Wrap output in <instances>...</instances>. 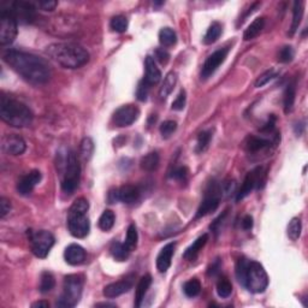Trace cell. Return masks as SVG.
<instances>
[{
    "label": "cell",
    "mask_w": 308,
    "mask_h": 308,
    "mask_svg": "<svg viewBox=\"0 0 308 308\" xmlns=\"http://www.w3.org/2000/svg\"><path fill=\"white\" fill-rule=\"evenodd\" d=\"M2 59L13 71L33 84H42L50 80V67L35 54L11 50L2 56Z\"/></svg>",
    "instance_id": "1"
},
{
    "label": "cell",
    "mask_w": 308,
    "mask_h": 308,
    "mask_svg": "<svg viewBox=\"0 0 308 308\" xmlns=\"http://www.w3.org/2000/svg\"><path fill=\"white\" fill-rule=\"evenodd\" d=\"M236 277L239 282L254 294L264 293L269 285V277L261 264L240 258L236 264Z\"/></svg>",
    "instance_id": "2"
},
{
    "label": "cell",
    "mask_w": 308,
    "mask_h": 308,
    "mask_svg": "<svg viewBox=\"0 0 308 308\" xmlns=\"http://www.w3.org/2000/svg\"><path fill=\"white\" fill-rule=\"evenodd\" d=\"M47 54L67 69H78L89 61V53L82 46L73 42L53 43L47 47Z\"/></svg>",
    "instance_id": "3"
},
{
    "label": "cell",
    "mask_w": 308,
    "mask_h": 308,
    "mask_svg": "<svg viewBox=\"0 0 308 308\" xmlns=\"http://www.w3.org/2000/svg\"><path fill=\"white\" fill-rule=\"evenodd\" d=\"M0 117L10 127L26 128L32 124L33 112L26 103L2 94L0 100Z\"/></svg>",
    "instance_id": "4"
},
{
    "label": "cell",
    "mask_w": 308,
    "mask_h": 308,
    "mask_svg": "<svg viewBox=\"0 0 308 308\" xmlns=\"http://www.w3.org/2000/svg\"><path fill=\"white\" fill-rule=\"evenodd\" d=\"M84 279L81 274H69L64 278L63 294L57 301V307L71 308L80 302L82 296Z\"/></svg>",
    "instance_id": "5"
},
{
    "label": "cell",
    "mask_w": 308,
    "mask_h": 308,
    "mask_svg": "<svg viewBox=\"0 0 308 308\" xmlns=\"http://www.w3.org/2000/svg\"><path fill=\"white\" fill-rule=\"evenodd\" d=\"M81 176V166L75 152H69L65 158L64 176L62 181V189L67 194H72L78 187Z\"/></svg>",
    "instance_id": "6"
},
{
    "label": "cell",
    "mask_w": 308,
    "mask_h": 308,
    "mask_svg": "<svg viewBox=\"0 0 308 308\" xmlns=\"http://www.w3.org/2000/svg\"><path fill=\"white\" fill-rule=\"evenodd\" d=\"M33 253L37 258H46L54 244V236L47 230H28Z\"/></svg>",
    "instance_id": "7"
},
{
    "label": "cell",
    "mask_w": 308,
    "mask_h": 308,
    "mask_svg": "<svg viewBox=\"0 0 308 308\" xmlns=\"http://www.w3.org/2000/svg\"><path fill=\"white\" fill-rule=\"evenodd\" d=\"M223 196L222 193V185L216 183V182H212L207 187L205 198H204L203 203H201L200 207L198 209V213H196V218L205 217L207 214L212 213L218 208L220 203V198Z\"/></svg>",
    "instance_id": "8"
},
{
    "label": "cell",
    "mask_w": 308,
    "mask_h": 308,
    "mask_svg": "<svg viewBox=\"0 0 308 308\" xmlns=\"http://www.w3.org/2000/svg\"><path fill=\"white\" fill-rule=\"evenodd\" d=\"M68 228L70 234L76 239H84L91 230V222L87 212H78L69 209L68 213Z\"/></svg>",
    "instance_id": "9"
},
{
    "label": "cell",
    "mask_w": 308,
    "mask_h": 308,
    "mask_svg": "<svg viewBox=\"0 0 308 308\" xmlns=\"http://www.w3.org/2000/svg\"><path fill=\"white\" fill-rule=\"evenodd\" d=\"M17 20L11 10L0 11V43L10 45L17 36Z\"/></svg>",
    "instance_id": "10"
},
{
    "label": "cell",
    "mask_w": 308,
    "mask_h": 308,
    "mask_svg": "<svg viewBox=\"0 0 308 308\" xmlns=\"http://www.w3.org/2000/svg\"><path fill=\"white\" fill-rule=\"evenodd\" d=\"M264 183H265V175L263 172V168L261 166H258L254 170L250 171V172L247 173V176L244 177V181L242 183L241 188L237 192L236 195V201H241L242 199L246 198L247 195L250 194L254 188L257 189H260L263 188Z\"/></svg>",
    "instance_id": "11"
},
{
    "label": "cell",
    "mask_w": 308,
    "mask_h": 308,
    "mask_svg": "<svg viewBox=\"0 0 308 308\" xmlns=\"http://www.w3.org/2000/svg\"><path fill=\"white\" fill-rule=\"evenodd\" d=\"M138 116H140V110H138L137 106L124 105L113 113L112 121L117 127L124 128L129 127L134 122L137 121Z\"/></svg>",
    "instance_id": "12"
},
{
    "label": "cell",
    "mask_w": 308,
    "mask_h": 308,
    "mask_svg": "<svg viewBox=\"0 0 308 308\" xmlns=\"http://www.w3.org/2000/svg\"><path fill=\"white\" fill-rule=\"evenodd\" d=\"M229 51H230L229 47L220 48V50L213 52V53L206 59L205 64H204L203 67V70H201V77H203L204 80H206V78H208L209 76H212L216 72V70L219 68V65L222 64V63H224Z\"/></svg>",
    "instance_id": "13"
},
{
    "label": "cell",
    "mask_w": 308,
    "mask_h": 308,
    "mask_svg": "<svg viewBox=\"0 0 308 308\" xmlns=\"http://www.w3.org/2000/svg\"><path fill=\"white\" fill-rule=\"evenodd\" d=\"M1 148L10 155H21L26 152V141L16 134H7L1 138Z\"/></svg>",
    "instance_id": "14"
},
{
    "label": "cell",
    "mask_w": 308,
    "mask_h": 308,
    "mask_svg": "<svg viewBox=\"0 0 308 308\" xmlns=\"http://www.w3.org/2000/svg\"><path fill=\"white\" fill-rule=\"evenodd\" d=\"M11 12L21 23H32L35 20V7L31 2L15 1L11 5Z\"/></svg>",
    "instance_id": "15"
},
{
    "label": "cell",
    "mask_w": 308,
    "mask_h": 308,
    "mask_svg": "<svg viewBox=\"0 0 308 308\" xmlns=\"http://www.w3.org/2000/svg\"><path fill=\"white\" fill-rule=\"evenodd\" d=\"M134 276L125 277L118 282L111 283L103 288V296L107 299H114L117 296H121L123 294L128 293L134 285Z\"/></svg>",
    "instance_id": "16"
},
{
    "label": "cell",
    "mask_w": 308,
    "mask_h": 308,
    "mask_svg": "<svg viewBox=\"0 0 308 308\" xmlns=\"http://www.w3.org/2000/svg\"><path fill=\"white\" fill-rule=\"evenodd\" d=\"M41 181V172L39 170H33L26 176H23L17 183L18 194L26 196L33 192L35 187Z\"/></svg>",
    "instance_id": "17"
},
{
    "label": "cell",
    "mask_w": 308,
    "mask_h": 308,
    "mask_svg": "<svg viewBox=\"0 0 308 308\" xmlns=\"http://www.w3.org/2000/svg\"><path fill=\"white\" fill-rule=\"evenodd\" d=\"M176 243L175 242H171L168 243L166 246L160 250L159 255L157 258V269L158 271L165 274L169 270V267L171 266V259H172L173 253H175Z\"/></svg>",
    "instance_id": "18"
},
{
    "label": "cell",
    "mask_w": 308,
    "mask_h": 308,
    "mask_svg": "<svg viewBox=\"0 0 308 308\" xmlns=\"http://www.w3.org/2000/svg\"><path fill=\"white\" fill-rule=\"evenodd\" d=\"M64 258L65 261L70 265L76 266L82 264L86 260V250L83 249L80 244H70L69 247H67L64 252Z\"/></svg>",
    "instance_id": "19"
},
{
    "label": "cell",
    "mask_w": 308,
    "mask_h": 308,
    "mask_svg": "<svg viewBox=\"0 0 308 308\" xmlns=\"http://www.w3.org/2000/svg\"><path fill=\"white\" fill-rule=\"evenodd\" d=\"M144 68H146V75L143 78L144 82L148 86H153V84L159 82L160 78H162V72L155 64L154 58H152L151 56H147L146 61H144Z\"/></svg>",
    "instance_id": "20"
},
{
    "label": "cell",
    "mask_w": 308,
    "mask_h": 308,
    "mask_svg": "<svg viewBox=\"0 0 308 308\" xmlns=\"http://www.w3.org/2000/svg\"><path fill=\"white\" fill-rule=\"evenodd\" d=\"M117 193H118V201L128 204H135L140 198V190L137 187L132 184L123 185L121 188H117Z\"/></svg>",
    "instance_id": "21"
},
{
    "label": "cell",
    "mask_w": 308,
    "mask_h": 308,
    "mask_svg": "<svg viewBox=\"0 0 308 308\" xmlns=\"http://www.w3.org/2000/svg\"><path fill=\"white\" fill-rule=\"evenodd\" d=\"M152 284V277L151 274H144L143 277H141V279L138 280V284L136 287V291H135V307H140L142 305L144 296H146L147 291H148L149 287Z\"/></svg>",
    "instance_id": "22"
},
{
    "label": "cell",
    "mask_w": 308,
    "mask_h": 308,
    "mask_svg": "<svg viewBox=\"0 0 308 308\" xmlns=\"http://www.w3.org/2000/svg\"><path fill=\"white\" fill-rule=\"evenodd\" d=\"M207 241H208V235H207V234H204L203 236H200L198 240H196L192 246L187 248V250H185L183 254V258L185 259V260H189V261L194 260V259L198 257L199 252H200V250L204 248V246H205Z\"/></svg>",
    "instance_id": "23"
},
{
    "label": "cell",
    "mask_w": 308,
    "mask_h": 308,
    "mask_svg": "<svg viewBox=\"0 0 308 308\" xmlns=\"http://www.w3.org/2000/svg\"><path fill=\"white\" fill-rule=\"evenodd\" d=\"M271 144V141L267 138L259 137V136H249L246 140V149L249 153H255V152L263 151Z\"/></svg>",
    "instance_id": "24"
},
{
    "label": "cell",
    "mask_w": 308,
    "mask_h": 308,
    "mask_svg": "<svg viewBox=\"0 0 308 308\" xmlns=\"http://www.w3.org/2000/svg\"><path fill=\"white\" fill-rule=\"evenodd\" d=\"M264 27H265V18L264 17H258L255 18L252 23L248 26V28L246 29L243 34V39L246 41H249V40H253L254 37H257L260 32L263 31Z\"/></svg>",
    "instance_id": "25"
},
{
    "label": "cell",
    "mask_w": 308,
    "mask_h": 308,
    "mask_svg": "<svg viewBox=\"0 0 308 308\" xmlns=\"http://www.w3.org/2000/svg\"><path fill=\"white\" fill-rule=\"evenodd\" d=\"M176 82H177V73L173 71L169 72L168 75H166L164 82H163L162 87H160V89H159L160 99L165 100L166 98L172 93L173 88H175V86H176Z\"/></svg>",
    "instance_id": "26"
},
{
    "label": "cell",
    "mask_w": 308,
    "mask_h": 308,
    "mask_svg": "<svg viewBox=\"0 0 308 308\" xmlns=\"http://www.w3.org/2000/svg\"><path fill=\"white\" fill-rule=\"evenodd\" d=\"M302 17H304V2L295 1L294 2L293 9V22H291L290 32H289V35H290V36H293V35L298 32L300 24H301Z\"/></svg>",
    "instance_id": "27"
},
{
    "label": "cell",
    "mask_w": 308,
    "mask_h": 308,
    "mask_svg": "<svg viewBox=\"0 0 308 308\" xmlns=\"http://www.w3.org/2000/svg\"><path fill=\"white\" fill-rule=\"evenodd\" d=\"M160 163V157L157 152H151L141 158L140 166L144 171H154L157 170Z\"/></svg>",
    "instance_id": "28"
},
{
    "label": "cell",
    "mask_w": 308,
    "mask_h": 308,
    "mask_svg": "<svg viewBox=\"0 0 308 308\" xmlns=\"http://www.w3.org/2000/svg\"><path fill=\"white\" fill-rule=\"evenodd\" d=\"M110 252L117 261H125L129 258V254L132 250L125 246V243H121V242L118 241H114L112 242V244H111Z\"/></svg>",
    "instance_id": "29"
},
{
    "label": "cell",
    "mask_w": 308,
    "mask_h": 308,
    "mask_svg": "<svg viewBox=\"0 0 308 308\" xmlns=\"http://www.w3.org/2000/svg\"><path fill=\"white\" fill-rule=\"evenodd\" d=\"M296 97V84L295 82L289 83L284 91V98H283V103H284V112L289 113L291 112L294 107V103H295Z\"/></svg>",
    "instance_id": "30"
},
{
    "label": "cell",
    "mask_w": 308,
    "mask_h": 308,
    "mask_svg": "<svg viewBox=\"0 0 308 308\" xmlns=\"http://www.w3.org/2000/svg\"><path fill=\"white\" fill-rule=\"evenodd\" d=\"M220 34H222V26H220V23H218V22H213V23L209 26V28L207 29L205 37H204V43H206V45H212V43H214L218 39H219Z\"/></svg>",
    "instance_id": "31"
},
{
    "label": "cell",
    "mask_w": 308,
    "mask_h": 308,
    "mask_svg": "<svg viewBox=\"0 0 308 308\" xmlns=\"http://www.w3.org/2000/svg\"><path fill=\"white\" fill-rule=\"evenodd\" d=\"M159 41L165 47H170V46L175 45L177 41V35L175 31L171 28H168V27L163 28L159 32Z\"/></svg>",
    "instance_id": "32"
},
{
    "label": "cell",
    "mask_w": 308,
    "mask_h": 308,
    "mask_svg": "<svg viewBox=\"0 0 308 308\" xmlns=\"http://www.w3.org/2000/svg\"><path fill=\"white\" fill-rule=\"evenodd\" d=\"M114 220H116V217H114L113 212L110 209H106L99 218V228L103 231L111 230L114 225Z\"/></svg>",
    "instance_id": "33"
},
{
    "label": "cell",
    "mask_w": 308,
    "mask_h": 308,
    "mask_svg": "<svg viewBox=\"0 0 308 308\" xmlns=\"http://www.w3.org/2000/svg\"><path fill=\"white\" fill-rule=\"evenodd\" d=\"M183 290H184V294L188 296V298H195V296H198L201 291L200 280L196 279V278H193V279L188 280V282L184 283Z\"/></svg>",
    "instance_id": "34"
},
{
    "label": "cell",
    "mask_w": 308,
    "mask_h": 308,
    "mask_svg": "<svg viewBox=\"0 0 308 308\" xmlns=\"http://www.w3.org/2000/svg\"><path fill=\"white\" fill-rule=\"evenodd\" d=\"M217 293L222 299H226L233 293V284L226 277H222L217 284Z\"/></svg>",
    "instance_id": "35"
},
{
    "label": "cell",
    "mask_w": 308,
    "mask_h": 308,
    "mask_svg": "<svg viewBox=\"0 0 308 308\" xmlns=\"http://www.w3.org/2000/svg\"><path fill=\"white\" fill-rule=\"evenodd\" d=\"M301 231H302L301 220H300L299 218H293L288 225V236L290 237L293 241H296V240H299L300 236H301Z\"/></svg>",
    "instance_id": "36"
},
{
    "label": "cell",
    "mask_w": 308,
    "mask_h": 308,
    "mask_svg": "<svg viewBox=\"0 0 308 308\" xmlns=\"http://www.w3.org/2000/svg\"><path fill=\"white\" fill-rule=\"evenodd\" d=\"M56 285V280H54V277L52 276V274L50 272H43L41 274V278H40V291L42 294L48 293Z\"/></svg>",
    "instance_id": "37"
},
{
    "label": "cell",
    "mask_w": 308,
    "mask_h": 308,
    "mask_svg": "<svg viewBox=\"0 0 308 308\" xmlns=\"http://www.w3.org/2000/svg\"><path fill=\"white\" fill-rule=\"evenodd\" d=\"M81 157L83 160H89L92 158L93 152H94V142L91 137H84L80 146Z\"/></svg>",
    "instance_id": "38"
},
{
    "label": "cell",
    "mask_w": 308,
    "mask_h": 308,
    "mask_svg": "<svg viewBox=\"0 0 308 308\" xmlns=\"http://www.w3.org/2000/svg\"><path fill=\"white\" fill-rule=\"evenodd\" d=\"M111 29H112L113 32H117V33H124L127 32L128 29V20L125 16H122V15H118V16H114V17H112V20H111Z\"/></svg>",
    "instance_id": "39"
},
{
    "label": "cell",
    "mask_w": 308,
    "mask_h": 308,
    "mask_svg": "<svg viewBox=\"0 0 308 308\" xmlns=\"http://www.w3.org/2000/svg\"><path fill=\"white\" fill-rule=\"evenodd\" d=\"M137 230H136V226L134 224H130L127 231V239H125V246L129 248L130 250H134L137 246Z\"/></svg>",
    "instance_id": "40"
},
{
    "label": "cell",
    "mask_w": 308,
    "mask_h": 308,
    "mask_svg": "<svg viewBox=\"0 0 308 308\" xmlns=\"http://www.w3.org/2000/svg\"><path fill=\"white\" fill-rule=\"evenodd\" d=\"M212 133L211 132H203L199 134L198 136V144H196V151L204 152L208 148V144L211 142Z\"/></svg>",
    "instance_id": "41"
},
{
    "label": "cell",
    "mask_w": 308,
    "mask_h": 308,
    "mask_svg": "<svg viewBox=\"0 0 308 308\" xmlns=\"http://www.w3.org/2000/svg\"><path fill=\"white\" fill-rule=\"evenodd\" d=\"M295 56V52L291 46H284L283 48H280L279 53H278V61L280 63H290L294 59Z\"/></svg>",
    "instance_id": "42"
},
{
    "label": "cell",
    "mask_w": 308,
    "mask_h": 308,
    "mask_svg": "<svg viewBox=\"0 0 308 308\" xmlns=\"http://www.w3.org/2000/svg\"><path fill=\"white\" fill-rule=\"evenodd\" d=\"M177 129V123L175 121H166L160 125V134L164 138L170 137Z\"/></svg>",
    "instance_id": "43"
},
{
    "label": "cell",
    "mask_w": 308,
    "mask_h": 308,
    "mask_svg": "<svg viewBox=\"0 0 308 308\" xmlns=\"http://www.w3.org/2000/svg\"><path fill=\"white\" fill-rule=\"evenodd\" d=\"M276 76H277V72L274 71V69L267 70V71H265V72L263 73V75L259 76L258 80L255 81V87H257V88H260V87L265 86L267 82H270V81H271V80H274V78L276 77Z\"/></svg>",
    "instance_id": "44"
},
{
    "label": "cell",
    "mask_w": 308,
    "mask_h": 308,
    "mask_svg": "<svg viewBox=\"0 0 308 308\" xmlns=\"http://www.w3.org/2000/svg\"><path fill=\"white\" fill-rule=\"evenodd\" d=\"M222 193L223 195L225 196H230L231 194H234L236 190V181L235 179H226V181L223 182L222 184Z\"/></svg>",
    "instance_id": "45"
},
{
    "label": "cell",
    "mask_w": 308,
    "mask_h": 308,
    "mask_svg": "<svg viewBox=\"0 0 308 308\" xmlns=\"http://www.w3.org/2000/svg\"><path fill=\"white\" fill-rule=\"evenodd\" d=\"M149 88H151V86H148V84L144 82L143 80L138 83L137 91H136V95H137V99L140 100V102H146Z\"/></svg>",
    "instance_id": "46"
},
{
    "label": "cell",
    "mask_w": 308,
    "mask_h": 308,
    "mask_svg": "<svg viewBox=\"0 0 308 308\" xmlns=\"http://www.w3.org/2000/svg\"><path fill=\"white\" fill-rule=\"evenodd\" d=\"M185 102H187V97H185V91L182 89L179 94L177 95L175 102L172 103V110L175 111H182L185 106Z\"/></svg>",
    "instance_id": "47"
},
{
    "label": "cell",
    "mask_w": 308,
    "mask_h": 308,
    "mask_svg": "<svg viewBox=\"0 0 308 308\" xmlns=\"http://www.w3.org/2000/svg\"><path fill=\"white\" fill-rule=\"evenodd\" d=\"M154 57H155V59L160 63V64L165 65V64H168L169 59H170V53H169L166 50H164V48H157L154 52Z\"/></svg>",
    "instance_id": "48"
},
{
    "label": "cell",
    "mask_w": 308,
    "mask_h": 308,
    "mask_svg": "<svg viewBox=\"0 0 308 308\" xmlns=\"http://www.w3.org/2000/svg\"><path fill=\"white\" fill-rule=\"evenodd\" d=\"M276 121H277L276 116H274V114H271V116H270V118H269V121H267L266 123L264 124V127L261 128L260 132L265 133V134H270V133L274 132V125H276Z\"/></svg>",
    "instance_id": "49"
},
{
    "label": "cell",
    "mask_w": 308,
    "mask_h": 308,
    "mask_svg": "<svg viewBox=\"0 0 308 308\" xmlns=\"http://www.w3.org/2000/svg\"><path fill=\"white\" fill-rule=\"evenodd\" d=\"M188 176V169L184 168V166H181V168H177L175 170L171 172V177L175 179H178V181H184Z\"/></svg>",
    "instance_id": "50"
},
{
    "label": "cell",
    "mask_w": 308,
    "mask_h": 308,
    "mask_svg": "<svg viewBox=\"0 0 308 308\" xmlns=\"http://www.w3.org/2000/svg\"><path fill=\"white\" fill-rule=\"evenodd\" d=\"M11 209V204L6 198L0 199V217L5 218L7 214L10 213Z\"/></svg>",
    "instance_id": "51"
},
{
    "label": "cell",
    "mask_w": 308,
    "mask_h": 308,
    "mask_svg": "<svg viewBox=\"0 0 308 308\" xmlns=\"http://www.w3.org/2000/svg\"><path fill=\"white\" fill-rule=\"evenodd\" d=\"M220 267H222V261H220V259H216V260L209 265L208 270H207V274L211 277L216 276V274H218V272H219Z\"/></svg>",
    "instance_id": "52"
},
{
    "label": "cell",
    "mask_w": 308,
    "mask_h": 308,
    "mask_svg": "<svg viewBox=\"0 0 308 308\" xmlns=\"http://www.w3.org/2000/svg\"><path fill=\"white\" fill-rule=\"evenodd\" d=\"M58 5V2L54 1V0H42L39 1V6L45 11H53Z\"/></svg>",
    "instance_id": "53"
},
{
    "label": "cell",
    "mask_w": 308,
    "mask_h": 308,
    "mask_svg": "<svg viewBox=\"0 0 308 308\" xmlns=\"http://www.w3.org/2000/svg\"><path fill=\"white\" fill-rule=\"evenodd\" d=\"M225 216H226V212H224V213H223L222 216L218 217L217 219L214 220L213 223H212L211 226H209L212 231H214V233H218V231H219V225H220V223H222L223 220H224V217H225Z\"/></svg>",
    "instance_id": "54"
},
{
    "label": "cell",
    "mask_w": 308,
    "mask_h": 308,
    "mask_svg": "<svg viewBox=\"0 0 308 308\" xmlns=\"http://www.w3.org/2000/svg\"><path fill=\"white\" fill-rule=\"evenodd\" d=\"M242 228L244 230H250L253 228V218L250 216H246L242 220Z\"/></svg>",
    "instance_id": "55"
},
{
    "label": "cell",
    "mask_w": 308,
    "mask_h": 308,
    "mask_svg": "<svg viewBox=\"0 0 308 308\" xmlns=\"http://www.w3.org/2000/svg\"><path fill=\"white\" fill-rule=\"evenodd\" d=\"M32 307H34V308H36V307L48 308L50 307V304H48L47 301H37V302H34V304L32 305Z\"/></svg>",
    "instance_id": "56"
},
{
    "label": "cell",
    "mask_w": 308,
    "mask_h": 308,
    "mask_svg": "<svg viewBox=\"0 0 308 308\" xmlns=\"http://www.w3.org/2000/svg\"><path fill=\"white\" fill-rule=\"evenodd\" d=\"M97 306L98 307H116V305H112V304H98Z\"/></svg>",
    "instance_id": "57"
}]
</instances>
